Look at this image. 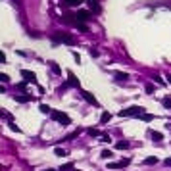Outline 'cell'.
<instances>
[{"instance_id":"6da1fadb","label":"cell","mask_w":171,"mask_h":171,"mask_svg":"<svg viewBox=\"0 0 171 171\" xmlns=\"http://www.w3.org/2000/svg\"><path fill=\"white\" fill-rule=\"evenodd\" d=\"M52 40L54 42H63V44H69V46L75 44V37H71L69 33H54Z\"/></svg>"},{"instance_id":"7a4b0ae2","label":"cell","mask_w":171,"mask_h":171,"mask_svg":"<svg viewBox=\"0 0 171 171\" xmlns=\"http://www.w3.org/2000/svg\"><path fill=\"white\" fill-rule=\"evenodd\" d=\"M142 114H144V108H142V106H129V108H125V110L119 112L121 117H135V115L140 117Z\"/></svg>"},{"instance_id":"3957f363","label":"cell","mask_w":171,"mask_h":171,"mask_svg":"<svg viewBox=\"0 0 171 171\" xmlns=\"http://www.w3.org/2000/svg\"><path fill=\"white\" fill-rule=\"evenodd\" d=\"M52 119L58 121V123H63V125H69L71 119H69V115L67 114H63V112H58V110H52Z\"/></svg>"},{"instance_id":"277c9868","label":"cell","mask_w":171,"mask_h":171,"mask_svg":"<svg viewBox=\"0 0 171 171\" xmlns=\"http://www.w3.org/2000/svg\"><path fill=\"white\" fill-rule=\"evenodd\" d=\"M131 164V160L125 158V160H119V162H114V164H108V169H121V167H127Z\"/></svg>"},{"instance_id":"5b68a950","label":"cell","mask_w":171,"mask_h":171,"mask_svg":"<svg viewBox=\"0 0 171 171\" xmlns=\"http://www.w3.org/2000/svg\"><path fill=\"white\" fill-rule=\"evenodd\" d=\"M21 77H23L27 83H37V75L29 69H21Z\"/></svg>"},{"instance_id":"8992f818","label":"cell","mask_w":171,"mask_h":171,"mask_svg":"<svg viewBox=\"0 0 171 171\" xmlns=\"http://www.w3.org/2000/svg\"><path fill=\"white\" fill-rule=\"evenodd\" d=\"M75 15H77V19H79V23H85V21H89V19L92 18V15H90L89 12H85V10H79Z\"/></svg>"},{"instance_id":"52a82bcc","label":"cell","mask_w":171,"mask_h":171,"mask_svg":"<svg viewBox=\"0 0 171 171\" xmlns=\"http://www.w3.org/2000/svg\"><path fill=\"white\" fill-rule=\"evenodd\" d=\"M13 100L19 102V104H25V102H31L33 100V96L31 94H15V96H13Z\"/></svg>"},{"instance_id":"ba28073f","label":"cell","mask_w":171,"mask_h":171,"mask_svg":"<svg viewBox=\"0 0 171 171\" xmlns=\"http://www.w3.org/2000/svg\"><path fill=\"white\" fill-rule=\"evenodd\" d=\"M83 98H85L87 102H90L92 106H98V102H96L94 94H92V92H89V90H83Z\"/></svg>"},{"instance_id":"9c48e42d","label":"cell","mask_w":171,"mask_h":171,"mask_svg":"<svg viewBox=\"0 0 171 171\" xmlns=\"http://www.w3.org/2000/svg\"><path fill=\"white\" fill-rule=\"evenodd\" d=\"M83 4V0H62V6H71V8H79Z\"/></svg>"},{"instance_id":"30bf717a","label":"cell","mask_w":171,"mask_h":171,"mask_svg":"<svg viewBox=\"0 0 171 171\" xmlns=\"http://www.w3.org/2000/svg\"><path fill=\"white\" fill-rule=\"evenodd\" d=\"M67 77H69V79H67V85H69V87H79V79H75V75H73V73H67Z\"/></svg>"},{"instance_id":"8fae6325","label":"cell","mask_w":171,"mask_h":171,"mask_svg":"<svg viewBox=\"0 0 171 171\" xmlns=\"http://www.w3.org/2000/svg\"><path fill=\"white\" fill-rule=\"evenodd\" d=\"M110 119H112V114H110V112H104V114L100 115V125H104V123H108Z\"/></svg>"},{"instance_id":"7c38bea8","label":"cell","mask_w":171,"mask_h":171,"mask_svg":"<svg viewBox=\"0 0 171 171\" xmlns=\"http://www.w3.org/2000/svg\"><path fill=\"white\" fill-rule=\"evenodd\" d=\"M150 137H152V140H156V142L164 140V135H162V133H158V131H150Z\"/></svg>"},{"instance_id":"4fadbf2b","label":"cell","mask_w":171,"mask_h":171,"mask_svg":"<svg viewBox=\"0 0 171 171\" xmlns=\"http://www.w3.org/2000/svg\"><path fill=\"white\" fill-rule=\"evenodd\" d=\"M115 79H117V81H127V79H129V73H123V71H115Z\"/></svg>"},{"instance_id":"5bb4252c","label":"cell","mask_w":171,"mask_h":171,"mask_svg":"<svg viewBox=\"0 0 171 171\" xmlns=\"http://www.w3.org/2000/svg\"><path fill=\"white\" fill-rule=\"evenodd\" d=\"M50 63V69H52V73H56V75H60L62 73V69H60V65H58L56 62H48Z\"/></svg>"},{"instance_id":"9a60e30c","label":"cell","mask_w":171,"mask_h":171,"mask_svg":"<svg viewBox=\"0 0 171 171\" xmlns=\"http://www.w3.org/2000/svg\"><path fill=\"white\" fill-rule=\"evenodd\" d=\"M115 148L117 150H125V148H129V142L127 140H119V142H115Z\"/></svg>"},{"instance_id":"2e32d148","label":"cell","mask_w":171,"mask_h":171,"mask_svg":"<svg viewBox=\"0 0 171 171\" xmlns=\"http://www.w3.org/2000/svg\"><path fill=\"white\" fill-rule=\"evenodd\" d=\"M38 110H40L42 114H52V108H50V106H46V104H40V106H38Z\"/></svg>"},{"instance_id":"e0dca14e","label":"cell","mask_w":171,"mask_h":171,"mask_svg":"<svg viewBox=\"0 0 171 171\" xmlns=\"http://www.w3.org/2000/svg\"><path fill=\"white\" fill-rule=\"evenodd\" d=\"M100 156H102L104 160H110L112 156H114V152H112V150H102V154H100Z\"/></svg>"},{"instance_id":"ac0fdd59","label":"cell","mask_w":171,"mask_h":171,"mask_svg":"<svg viewBox=\"0 0 171 171\" xmlns=\"http://www.w3.org/2000/svg\"><path fill=\"white\" fill-rule=\"evenodd\" d=\"M144 164H146V165H152V164H158V158H156V156H150V158H146V160H144Z\"/></svg>"},{"instance_id":"d6986e66","label":"cell","mask_w":171,"mask_h":171,"mask_svg":"<svg viewBox=\"0 0 171 171\" xmlns=\"http://www.w3.org/2000/svg\"><path fill=\"white\" fill-rule=\"evenodd\" d=\"M0 115H2V119H6V121H10V123H12V115L8 114L6 110H2V112H0Z\"/></svg>"},{"instance_id":"ffe728a7","label":"cell","mask_w":171,"mask_h":171,"mask_svg":"<svg viewBox=\"0 0 171 171\" xmlns=\"http://www.w3.org/2000/svg\"><path fill=\"white\" fill-rule=\"evenodd\" d=\"M67 169H73V162H67V164H63L60 167V171H67Z\"/></svg>"},{"instance_id":"44dd1931","label":"cell","mask_w":171,"mask_h":171,"mask_svg":"<svg viewBox=\"0 0 171 171\" xmlns=\"http://www.w3.org/2000/svg\"><path fill=\"white\" fill-rule=\"evenodd\" d=\"M140 119H142V121H152L154 115L152 114H142V115H140Z\"/></svg>"},{"instance_id":"7402d4cb","label":"cell","mask_w":171,"mask_h":171,"mask_svg":"<svg viewBox=\"0 0 171 171\" xmlns=\"http://www.w3.org/2000/svg\"><path fill=\"white\" fill-rule=\"evenodd\" d=\"M87 133H89L90 137H98V135H100V131H98V129H89Z\"/></svg>"},{"instance_id":"603a6c76","label":"cell","mask_w":171,"mask_h":171,"mask_svg":"<svg viewBox=\"0 0 171 171\" xmlns=\"http://www.w3.org/2000/svg\"><path fill=\"white\" fill-rule=\"evenodd\" d=\"M154 81L158 83V85H162V87H164V85H165V81H164V79H162V77H160V75H154Z\"/></svg>"},{"instance_id":"cb8c5ba5","label":"cell","mask_w":171,"mask_h":171,"mask_svg":"<svg viewBox=\"0 0 171 171\" xmlns=\"http://www.w3.org/2000/svg\"><path fill=\"white\" fill-rule=\"evenodd\" d=\"M152 92H154V85L148 83V85H146V94H152Z\"/></svg>"},{"instance_id":"d4e9b609","label":"cell","mask_w":171,"mask_h":171,"mask_svg":"<svg viewBox=\"0 0 171 171\" xmlns=\"http://www.w3.org/2000/svg\"><path fill=\"white\" fill-rule=\"evenodd\" d=\"M54 152H56V156H60V158H63V156H65V150H62V148H56Z\"/></svg>"},{"instance_id":"484cf974","label":"cell","mask_w":171,"mask_h":171,"mask_svg":"<svg viewBox=\"0 0 171 171\" xmlns=\"http://www.w3.org/2000/svg\"><path fill=\"white\" fill-rule=\"evenodd\" d=\"M164 106H165V108H171V96L164 98Z\"/></svg>"},{"instance_id":"4316f807","label":"cell","mask_w":171,"mask_h":171,"mask_svg":"<svg viewBox=\"0 0 171 171\" xmlns=\"http://www.w3.org/2000/svg\"><path fill=\"white\" fill-rule=\"evenodd\" d=\"M0 81H2V83H8V81H10V77H8L6 73H0Z\"/></svg>"},{"instance_id":"83f0119b","label":"cell","mask_w":171,"mask_h":171,"mask_svg":"<svg viewBox=\"0 0 171 171\" xmlns=\"http://www.w3.org/2000/svg\"><path fill=\"white\" fill-rule=\"evenodd\" d=\"M77 29H79V31H83V33H85V31H87V25H85V23H79V25H77Z\"/></svg>"},{"instance_id":"f1b7e54d","label":"cell","mask_w":171,"mask_h":171,"mask_svg":"<svg viewBox=\"0 0 171 171\" xmlns=\"http://www.w3.org/2000/svg\"><path fill=\"white\" fill-rule=\"evenodd\" d=\"M89 54H90L92 58H98V50H92V48H90V50H89Z\"/></svg>"},{"instance_id":"f546056e","label":"cell","mask_w":171,"mask_h":171,"mask_svg":"<svg viewBox=\"0 0 171 171\" xmlns=\"http://www.w3.org/2000/svg\"><path fill=\"white\" fill-rule=\"evenodd\" d=\"M110 140H112V139H110L108 135H102V142H110Z\"/></svg>"},{"instance_id":"4dcf8cb0","label":"cell","mask_w":171,"mask_h":171,"mask_svg":"<svg viewBox=\"0 0 171 171\" xmlns=\"http://www.w3.org/2000/svg\"><path fill=\"white\" fill-rule=\"evenodd\" d=\"M73 58H75V60H77V63L81 62V56H79V54H77V52H73Z\"/></svg>"},{"instance_id":"1f68e13d","label":"cell","mask_w":171,"mask_h":171,"mask_svg":"<svg viewBox=\"0 0 171 171\" xmlns=\"http://www.w3.org/2000/svg\"><path fill=\"white\" fill-rule=\"evenodd\" d=\"M165 164H167V165H171V160H165Z\"/></svg>"},{"instance_id":"d6a6232c","label":"cell","mask_w":171,"mask_h":171,"mask_svg":"<svg viewBox=\"0 0 171 171\" xmlns=\"http://www.w3.org/2000/svg\"><path fill=\"white\" fill-rule=\"evenodd\" d=\"M167 79H169V83H171V75H169V77H167Z\"/></svg>"},{"instance_id":"836d02e7","label":"cell","mask_w":171,"mask_h":171,"mask_svg":"<svg viewBox=\"0 0 171 171\" xmlns=\"http://www.w3.org/2000/svg\"><path fill=\"white\" fill-rule=\"evenodd\" d=\"M46 171H56V169H46Z\"/></svg>"}]
</instances>
